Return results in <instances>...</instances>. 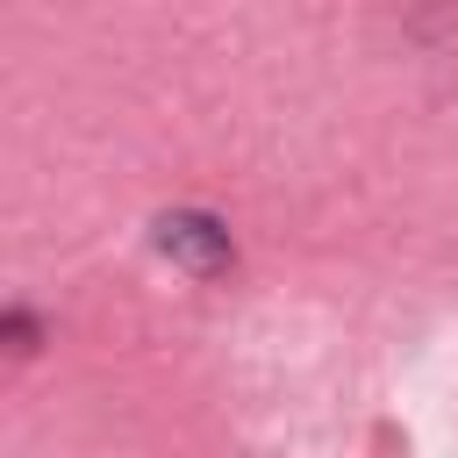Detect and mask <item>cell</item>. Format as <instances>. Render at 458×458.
I'll return each mask as SVG.
<instances>
[{"mask_svg":"<svg viewBox=\"0 0 458 458\" xmlns=\"http://www.w3.org/2000/svg\"><path fill=\"white\" fill-rule=\"evenodd\" d=\"M157 250L165 258H179V265H193V272H222L229 265V229L215 222V215H165L157 222Z\"/></svg>","mask_w":458,"mask_h":458,"instance_id":"6da1fadb","label":"cell"}]
</instances>
